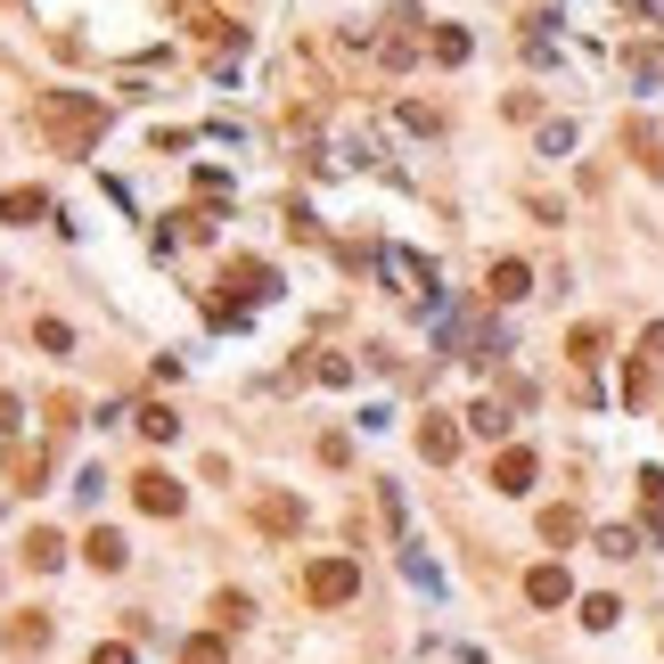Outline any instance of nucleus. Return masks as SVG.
Masks as SVG:
<instances>
[{
	"label": "nucleus",
	"instance_id": "obj_30",
	"mask_svg": "<svg viewBox=\"0 0 664 664\" xmlns=\"http://www.w3.org/2000/svg\"><path fill=\"white\" fill-rule=\"evenodd\" d=\"M33 345H41V353H67L74 337H67V320H41V328H33Z\"/></svg>",
	"mask_w": 664,
	"mask_h": 664
},
{
	"label": "nucleus",
	"instance_id": "obj_2",
	"mask_svg": "<svg viewBox=\"0 0 664 664\" xmlns=\"http://www.w3.org/2000/svg\"><path fill=\"white\" fill-rule=\"evenodd\" d=\"M353 591H361V566H353V558H313V574H304V599H313V607H345Z\"/></svg>",
	"mask_w": 664,
	"mask_h": 664
},
{
	"label": "nucleus",
	"instance_id": "obj_15",
	"mask_svg": "<svg viewBox=\"0 0 664 664\" xmlns=\"http://www.w3.org/2000/svg\"><path fill=\"white\" fill-rule=\"evenodd\" d=\"M132 419H140V435H149V443H173V435H181V419H173L164 402H140Z\"/></svg>",
	"mask_w": 664,
	"mask_h": 664
},
{
	"label": "nucleus",
	"instance_id": "obj_20",
	"mask_svg": "<svg viewBox=\"0 0 664 664\" xmlns=\"http://www.w3.org/2000/svg\"><path fill=\"white\" fill-rule=\"evenodd\" d=\"M263 525H272V533H296L304 525V501H279V492H272V501H263Z\"/></svg>",
	"mask_w": 664,
	"mask_h": 664
},
{
	"label": "nucleus",
	"instance_id": "obj_9",
	"mask_svg": "<svg viewBox=\"0 0 664 664\" xmlns=\"http://www.w3.org/2000/svg\"><path fill=\"white\" fill-rule=\"evenodd\" d=\"M525 599H533V607H566V599H574V574L566 566H533L525 574Z\"/></svg>",
	"mask_w": 664,
	"mask_h": 664
},
{
	"label": "nucleus",
	"instance_id": "obj_11",
	"mask_svg": "<svg viewBox=\"0 0 664 664\" xmlns=\"http://www.w3.org/2000/svg\"><path fill=\"white\" fill-rule=\"evenodd\" d=\"M0 222H25V231H33V222H50V197H41V190H9V197H0Z\"/></svg>",
	"mask_w": 664,
	"mask_h": 664
},
{
	"label": "nucleus",
	"instance_id": "obj_25",
	"mask_svg": "<svg viewBox=\"0 0 664 664\" xmlns=\"http://www.w3.org/2000/svg\"><path fill=\"white\" fill-rule=\"evenodd\" d=\"M197 197L222 205V197H231V173H222V164H197Z\"/></svg>",
	"mask_w": 664,
	"mask_h": 664
},
{
	"label": "nucleus",
	"instance_id": "obj_26",
	"mask_svg": "<svg viewBox=\"0 0 664 664\" xmlns=\"http://www.w3.org/2000/svg\"><path fill=\"white\" fill-rule=\"evenodd\" d=\"M599 345H607V337H599V328H574V337H566V353H574V369H591V361H599Z\"/></svg>",
	"mask_w": 664,
	"mask_h": 664
},
{
	"label": "nucleus",
	"instance_id": "obj_10",
	"mask_svg": "<svg viewBox=\"0 0 664 664\" xmlns=\"http://www.w3.org/2000/svg\"><path fill=\"white\" fill-rule=\"evenodd\" d=\"M82 558H91L99 574H123V558H132V550H123V533H115V525H91V542H82Z\"/></svg>",
	"mask_w": 664,
	"mask_h": 664
},
{
	"label": "nucleus",
	"instance_id": "obj_14",
	"mask_svg": "<svg viewBox=\"0 0 664 664\" xmlns=\"http://www.w3.org/2000/svg\"><path fill=\"white\" fill-rule=\"evenodd\" d=\"M33 648H50V615H17L9 624V656H33Z\"/></svg>",
	"mask_w": 664,
	"mask_h": 664
},
{
	"label": "nucleus",
	"instance_id": "obj_32",
	"mask_svg": "<svg viewBox=\"0 0 664 664\" xmlns=\"http://www.w3.org/2000/svg\"><path fill=\"white\" fill-rule=\"evenodd\" d=\"M25 427V402H17V394H0V435H17Z\"/></svg>",
	"mask_w": 664,
	"mask_h": 664
},
{
	"label": "nucleus",
	"instance_id": "obj_12",
	"mask_svg": "<svg viewBox=\"0 0 664 664\" xmlns=\"http://www.w3.org/2000/svg\"><path fill=\"white\" fill-rule=\"evenodd\" d=\"M640 501H648V542H664V468H640Z\"/></svg>",
	"mask_w": 664,
	"mask_h": 664
},
{
	"label": "nucleus",
	"instance_id": "obj_16",
	"mask_svg": "<svg viewBox=\"0 0 664 664\" xmlns=\"http://www.w3.org/2000/svg\"><path fill=\"white\" fill-rule=\"evenodd\" d=\"M468 427L484 435V443H492V435H509V402H492V394H484V402L468 410Z\"/></svg>",
	"mask_w": 664,
	"mask_h": 664
},
{
	"label": "nucleus",
	"instance_id": "obj_33",
	"mask_svg": "<svg viewBox=\"0 0 664 664\" xmlns=\"http://www.w3.org/2000/svg\"><path fill=\"white\" fill-rule=\"evenodd\" d=\"M640 353H648V361H664V320H648V328H640Z\"/></svg>",
	"mask_w": 664,
	"mask_h": 664
},
{
	"label": "nucleus",
	"instance_id": "obj_18",
	"mask_svg": "<svg viewBox=\"0 0 664 664\" xmlns=\"http://www.w3.org/2000/svg\"><path fill=\"white\" fill-rule=\"evenodd\" d=\"M214 615H222V624H255V599H246V591H214Z\"/></svg>",
	"mask_w": 664,
	"mask_h": 664
},
{
	"label": "nucleus",
	"instance_id": "obj_21",
	"mask_svg": "<svg viewBox=\"0 0 664 664\" xmlns=\"http://www.w3.org/2000/svg\"><path fill=\"white\" fill-rule=\"evenodd\" d=\"M574 533H583V517H574V509H542V542H574Z\"/></svg>",
	"mask_w": 664,
	"mask_h": 664
},
{
	"label": "nucleus",
	"instance_id": "obj_8",
	"mask_svg": "<svg viewBox=\"0 0 664 664\" xmlns=\"http://www.w3.org/2000/svg\"><path fill=\"white\" fill-rule=\"evenodd\" d=\"M419 451H427L435 468H443V460H460V427H451L443 410H427V419H419Z\"/></svg>",
	"mask_w": 664,
	"mask_h": 664
},
{
	"label": "nucleus",
	"instance_id": "obj_7",
	"mask_svg": "<svg viewBox=\"0 0 664 664\" xmlns=\"http://www.w3.org/2000/svg\"><path fill=\"white\" fill-rule=\"evenodd\" d=\"M484 296H492V304H517V296H533V272H525L517 255H501V263L484 272Z\"/></svg>",
	"mask_w": 664,
	"mask_h": 664
},
{
	"label": "nucleus",
	"instance_id": "obj_27",
	"mask_svg": "<svg viewBox=\"0 0 664 664\" xmlns=\"http://www.w3.org/2000/svg\"><path fill=\"white\" fill-rule=\"evenodd\" d=\"M313 378H320V386H353V361H345V353H320Z\"/></svg>",
	"mask_w": 664,
	"mask_h": 664
},
{
	"label": "nucleus",
	"instance_id": "obj_23",
	"mask_svg": "<svg viewBox=\"0 0 664 664\" xmlns=\"http://www.w3.org/2000/svg\"><path fill=\"white\" fill-rule=\"evenodd\" d=\"M632 149H640V164H648V173L664 181V140L648 132V123H632Z\"/></svg>",
	"mask_w": 664,
	"mask_h": 664
},
{
	"label": "nucleus",
	"instance_id": "obj_17",
	"mask_svg": "<svg viewBox=\"0 0 664 664\" xmlns=\"http://www.w3.org/2000/svg\"><path fill=\"white\" fill-rule=\"evenodd\" d=\"M58 558H67V542H58L50 525H33L25 533V566H58Z\"/></svg>",
	"mask_w": 664,
	"mask_h": 664
},
{
	"label": "nucleus",
	"instance_id": "obj_19",
	"mask_svg": "<svg viewBox=\"0 0 664 664\" xmlns=\"http://www.w3.org/2000/svg\"><path fill=\"white\" fill-rule=\"evenodd\" d=\"M648 533H632V525H599V558H632Z\"/></svg>",
	"mask_w": 664,
	"mask_h": 664
},
{
	"label": "nucleus",
	"instance_id": "obj_29",
	"mask_svg": "<svg viewBox=\"0 0 664 664\" xmlns=\"http://www.w3.org/2000/svg\"><path fill=\"white\" fill-rule=\"evenodd\" d=\"M574 149V123H542V156H566Z\"/></svg>",
	"mask_w": 664,
	"mask_h": 664
},
{
	"label": "nucleus",
	"instance_id": "obj_3",
	"mask_svg": "<svg viewBox=\"0 0 664 664\" xmlns=\"http://www.w3.org/2000/svg\"><path fill=\"white\" fill-rule=\"evenodd\" d=\"M222 287H231V304H263V296H279V272L255 255H231L222 263Z\"/></svg>",
	"mask_w": 664,
	"mask_h": 664
},
{
	"label": "nucleus",
	"instance_id": "obj_24",
	"mask_svg": "<svg viewBox=\"0 0 664 664\" xmlns=\"http://www.w3.org/2000/svg\"><path fill=\"white\" fill-rule=\"evenodd\" d=\"M378 58H386V67H410V58H419V33H386Z\"/></svg>",
	"mask_w": 664,
	"mask_h": 664
},
{
	"label": "nucleus",
	"instance_id": "obj_31",
	"mask_svg": "<svg viewBox=\"0 0 664 664\" xmlns=\"http://www.w3.org/2000/svg\"><path fill=\"white\" fill-rule=\"evenodd\" d=\"M91 664H132V640H99V648H91Z\"/></svg>",
	"mask_w": 664,
	"mask_h": 664
},
{
	"label": "nucleus",
	"instance_id": "obj_1",
	"mask_svg": "<svg viewBox=\"0 0 664 664\" xmlns=\"http://www.w3.org/2000/svg\"><path fill=\"white\" fill-rule=\"evenodd\" d=\"M33 115H41V132L58 140V156H82L99 132H108V108H99L91 91H41Z\"/></svg>",
	"mask_w": 664,
	"mask_h": 664
},
{
	"label": "nucleus",
	"instance_id": "obj_22",
	"mask_svg": "<svg viewBox=\"0 0 664 664\" xmlns=\"http://www.w3.org/2000/svg\"><path fill=\"white\" fill-rule=\"evenodd\" d=\"M615 615H624V607H615L607 591H591V599H583V624H591V632H615Z\"/></svg>",
	"mask_w": 664,
	"mask_h": 664
},
{
	"label": "nucleus",
	"instance_id": "obj_4",
	"mask_svg": "<svg viewBox=\"0 0 664 664\" xmlns=\"http://www.w3.org/2000/svg\"><path fill=\"white\" fill-rule=\"evenodd\" d=\"M132 501L149 509V517H181V509H190V492H181L164 468H140V476H132Z\"/></svg>",
	"mask_w": 664,
	"mask_h": 664
},
{
	"label": "nucleus",
	"instance_id": "obj_28",
	"mask_svg": "<svg viewBox=\"0 0 664 664\" xmlns=\"http://www.w3.org/2000/svg\"><path fill=\"white\" fill-rule=\"evenodd\" d=\"M181 664H231V648H222V640L205 632V640H190V648H181Z\"/></svg>",
	"mask_w": 664,
	"mask_h": 664
},
{
	"label": "nucleus",
	"instance_id": "obj_5",
	"mask_svg": "<svg viewBox=\"0 0 664 664\" xmlns=\"http://www.w3.org/2000/svg\"><path fill=\"white\" fill-rule=\"evenodd\" d=\"M378 272H386L394 287H427V296H435V263H419L410 246H386V255H378Z\"/></svg>",
	"mask_w": 664,
	"mask_h": 664
},
{
	"label": "nucleus",
	"instance_id": "obj_13",
	"mask_svg": "<svg viewBox=\"0 0 664 664\" xmlns=\"http://www.w3.org/2000/svg\"><path fill=\"white\" fill-rule=\"evenodd\" d=\"M427 50H435V67H468V50H476V41H468L460 25H435V33H427Z\"/></svg>",
	"mask_w": 664,
	"mask_h": 664
},
{
	"label": "nucleus",
	"instance_id": "obj_6",
	"mask_svg": "<svg viewBox=\"0 0 664 664\" xmlns=\"http://www.w3.org/2000/svg\"><path fill=\"white\" fill-rule=\"evenodd\" d=\"M492 492H509V501H517V492H533V451L525 443H509L501 460H492Z\"/></svg>",
	"mask_w": 664,
	"mask_h": 664
}]
</instances>
